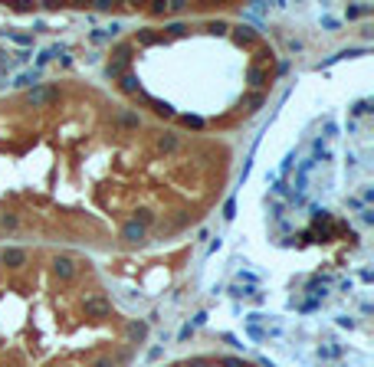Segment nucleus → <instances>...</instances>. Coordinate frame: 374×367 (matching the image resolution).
Instances as JSON below:
<instances>
[]
</instances>
